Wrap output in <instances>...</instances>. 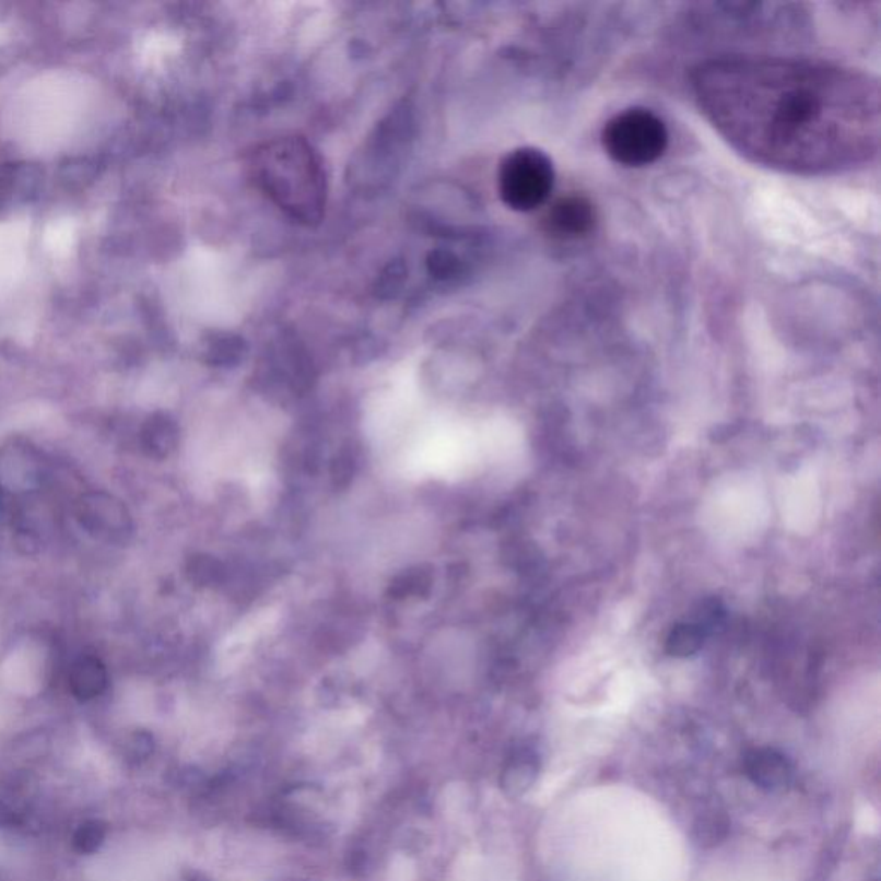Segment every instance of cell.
I'll use <instances>...</instances> for the list:
<instances>
[{
  "mask_svg": "<svg viewBox=\"0 0 881 881\" xmlns=\"http://www.w3.org/2000/svg\"><path fill=\"white\" fill-rule=\"evenodd\" d=\"M68 685L78 701L89 703L109 688V671L97 656H80L69 668Z\"/></svg>",
  "mask_w": 881,
  "mask_h": 881,
  "instance_id": "52a82bcc",
  "label": "cell"
},
{
  "mask_svg": "<svg viewBox=\"0 0 881 881\" xmlns=\"http://www.w3.org/2000/svg\"><path fill=\"white\" fill-rule=\"evenodd\" d=\"M598 214L587 197L578 193L565 195L556 200L548 211L544 226L548 233L559 239H578L595 230Z\"/></svg>",
  "mask_w": 881,
  "mask_h": 881,
  "instance_id": "8992f818",
  "label": "cell"
},
{
  "mask_svg": "<svg viewBox=\"0 0 881 881\" xmlns=\"http://www.w3.org/2000/svg\"><path fill=\"white\" fill-rule=\"evenodd\" d=\"M745 770L754 784L768 790H782L792 780L790 764L773 749L751 752L745 760Z\"/></svg>",
  "mask_w": 881,
  "mask_h": 881,
  "instance_id": "ba28073f",
  "label": "cell"
},
{
  "mask_svg": "<svg viewBox=\"0 0 881 881\" xmlns=\"http://www.w3.org/2000/svg\"><path fill=\"white\" fill-rule=\"evenodd\" d=\"M78 524L86 535L106 542L125 544L133 532V520L125 503L107 491H89L78 497L74 506Z\"/></svg>",
  "mask_w": 881,
  "mask_h": 881,
  "instance_id": "5b68a950",
  "label": "cell"
},
{
  "mask_svg": "<svg viewBox=\"0 0 881 881\" xmlns=\"http://www.w3.org/2000/svg\"><path fill=\"white\" fill-rule=\"evenodd\" d=\"M174 445V427L166 416H150L142 428V446L150 457H164Z\"/></svg>",
  "mask_w": 881,
  "mask_h": 881,
  "instance_id": "30bf717a",
  "label": "cell"
},
{
  "mask_svg": "<svg viewBox=\"0 0 881 881\" xmlns=\"http://www.w3.org/2000/svg\"><path fill=\"white\" fill-rule=\"evenodd\" d=\"M708 632L694 619L679 622L668 632L665 651L671 658H691L703 649L708 639Z\"/></svg>",
  "mask_w": 881,
  "mask_h": 881,
  "instance_id": "9c48e42d",
  "label": "cell"
},
{
  "mask_svg": "<svg viewBox=\"0 0 881 881\" xmlns=\"http://www.w3.org/2000/svg\"><path fill=\"white\" fill-rule=\"evenodd\" d=\"M691 89L728 145L768 169L845 173L880 150V85L856 69L787 57H715L694 68Z\"/></svg>",
  "mask_w": 881,
  "mask_h": 881,
  "instance_id": "6da1fadb",
  "label": "cell"
},
{
  "mask_svg": "<svg viewBox=\"0 0 881 881\" xmlns=\"http://www.w3.org/2000/svg\"><path fill=\"white\" fill-rule=\"evenodd\" d=\"M668 143L670 133L663 119L644 107L614 114L602 126V150L620 166H651L663 157Z\"/></svg>",
  "mask_w": 881,
  "mask_h": 881,
  "instance_id": "3957f363",
  "label": "cell"
},
{
  "mask_svg": "<svg viewBox=\"0 0 881 881\" xmlns=\"http://www.w3.org/2000/svg\"><path fill=\"white\" fill-rule=\"evenodd\" d=\"M255 176L272 202L298 223L314 224L326 207V174L302 138H281L255 154Z\"/></svg>",
  "mask_w": 881,
  "mask_h": 881,
  "instance_id": "7a4b0ae2",
  "label": "cell"
},
{
  "mask_svg": "<svg viewBox=\"0 0 881 881\" xmlns=\"http://www.w3.org/2000/svg\"><path fill=\"white\" fill-rule=\"evenodd\" d=\"M554 187L553 161L535 146L515 149L497 171V190L512 211L532 212L544 205Z\"/></svg>",
  "mask_w": 881,
  "mask_h": 881,
  "instance_id": "277c9868",
  "label": "cell"
},
{
  "mask_svg": "<svg viewBox=\"0 0 881 881\" xmlns=\"http://www.w3.org/2000/svg\"><path fill=\"white\" fill-rule=\"evenodd\" d=\"M107 838V825L101 820H89L78 826L77 832L73 833V849L78 854L97 853Z\"/></svg>",
  "mask_w": 881,
  "mask_h": 881,
  "instance_id": "8fae6325",
  "label": "cell"
}]
</instances>
